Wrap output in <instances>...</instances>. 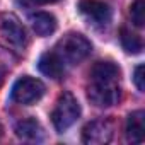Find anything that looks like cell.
Returning a JSON list of instances; mask_svg holds the SVG:
<instances>
[{"label":"cell","instance_id":"1","mask_svg":"<svg viewBox=\"0 0 145 145\" xmlns=\"http://www.w3.org/2000/svg\"><path fill=\"white\" fill-rule=\"evenodd\" d=\"M91 50H92L91 41L80 33L65 34L56 43V48H55L56 55L63 60V63H68V65H77L82 60H86L89 56Z\"/></svg>","mask_w":145,"mask_h":145},{"label":"cell","instance_id":"2","mask_svg":"<svg viewBox=\"0 0 145 145\" xmlns=\"http://www.w3.org/2000/svg\"><path fill=\"white\" fill-rule=\"evenodd\" d=\"M80 116V104L77 101V97L70 92H63L56 104H55V109L51 113V121H53V126L58 133L68 130L72 125H74Z\"/></svg>","mask_w":145,"mask_h":145},{"label":"cell","instance_id":"3","mask_svg":"<svg viewBox=\"0 0 145 145\" xmlns=\"http://www.w3.org/2000/svg\"><path fill=\"white\" fill-rule=\"evenodd\" d=\"M44 94V84L39 79L24 75L21 79L16 80V84L12 86V92H10V99L17 104H24V106H31L34 103H38Z\"/></svg>","mask_w":145,"mask_h":145},{"label":"cell","instance_id":"4","mask_svg":"<svg viewBox=\"0 0 145 145\" xmlns=\"http://www.w3.org/2000/svg\"><path fill=\"white\" fill-rule=\"evenodd\" d=\"M87 96H89V101L94 106L109 108V106H114L120 101L121 91H120L118 82H91Z\"/></svg>","mask_w":145,"mask_h":145},{"label":"cell","instance_id":"5","mask_svg":"<svg viewBox=\"0 0 145 145\" xmlns=\"http://www.w3.org/2000/svg\"><path fill=\"white\" fill-rule=\"evenodd\" d=\"M0 31L2 36L16 48L22 50L27 44V33L24 29V26L21 24V21L17 19V16L5 12L0 17Z\"/></svg>","mask_w":145,"mask_h":145},{"label":"cell","instance_id":"6","mask_svg":"<svg viewBox=\"0 0 145 145\" xmlns=\"http://www.w3.org/2000/svg\"><path fill=\"white\" fill-rule=\"evenodd\" d=\"M114 133V126L109 120H94L87 123L82 130V142L87 145H104L109 143Z\"/></svg>","mask_w":145,"mask_h":145},{"label":"cell","instance_id":"7","mask_svg":"<svg viewBox=\"0 0 145 145\" xmlns=\"http://www.w3.org/2000/svg\"><path fill=\"white\" fill-rule=\"evenodd\" d=\"M79 10L82 16H86L89 21L96 24H106L111 17V10L108 4L101 2V0H80Z\"/></svg>","mask_w":145,"mask_h":145},{"label":"cell","instance_id":"8","mask_svg":"<svg viewBox=\"0 0 145 145\" xmlns=\"http://www.w3.org/2000/svg\"><path fill=\"white\" fill-rule=\"evenodd\" d=\"M38 68L43 75H46L50 79H60L63 75L65 63L56 55V51H48V53L41 55V58L38 61Z\"/></svg>","mask_w":145,"mask_h":145},{"label":"cell","instance_id":"9","mask_svg":"<svg viewBox=\"0 0 145 145\" xmlns=\"http://www.w3.org/2000/svg\"><path fill=\"white\" fill-rule=\"evenodd\" d=\"M126 138L131 143H142L143 135H145V113L142 109L133 111L128 120H126V128H125Z\"/></svg>","mask_w":145,"mask_h":145},{"label":"cell","instance_id":"10","mask_svg":"<svg viewBox=\"0 0 145 145\" xmlns=\"http://www.w3.org/2000/svg\"><path fill=\"white\" fill-rule=\"evenodd\" d=\"M120 67L113 61H97L91 70V82H118Z\"/></svg>","mask_w":145,"mask_h":145},{"label":"cell","instance_id":"11","mask_svg":"<svg viewBox=\"0 0 145 145\" xmlns=\"http://www.w3.org/2000/svg\"><path fill=\"white\" fill-rule=\"evenodd\" d=\"M16 135L27 142H39V140H43L44 131H43V126L39 121H36L34 118H27L16 125Z\"/></svg>","mask_w":145,"mask_h":145},{"label":"cell","instance_id":"12","mask_svg":"<svg viewBox=\"0 0 145 145\" xmlns=\"http://www.w3.org/2000/svg\"><path fill=\"white\" fill-rule=\"evenodd\" d=\"M33 29L38 36H50L56 29V19L48 12H38L31 17Z\"/></svg>","mask_w":145,"mask_h":145},{"label":"cell","instance_id":"13","mask_svg":"<svg viewBox=\"0 0 145 145\" xmlns=\"http://www.w3.org/2000/svg\"><path fill=\"white\" fill-rule=\"evenodd\" d=\"M120 41H121L123 50H125L126 53H131V55L140 53V51H142V48H143L140 36H138V34H135V33H131V31H130V29H126V27H123V29L120 31Z\"/></svg>","mask_w":145,"mask_h":145},{"label":"cell","instance_id":"14","mask_svg":"<svg viewBox=\"0 0 145 145\" xmlns=\"http://www.w3.org/2000/svg\"><path fill=\"white\" fill-rule=\"evenodd\" d=\"M130 16H131V22L138 27L143 26L145 22V2L143 0H135L130 7Z\"/></svg>","mask_w":145,"mask_h":145},{"label":"cell","instance_id":"15","mask_svg":"<svg viewBox=\"0 0 145 145\" xmlns=\"http://www.w3.org/2000/svg\"><path fill=\"white\" fill-rule=\"evenodd\" d=\"M133 82H135V86L140 92L145 91V67L142 63L137 65L135 70H133Z\"/></svg>","mask_w":145,"mask_h":145},{"label":"cell","instance_id":"16","mask_svg":"<svg viewBox=\"0 0 145 145\" xmlns=\"http://www.w3.org/2000/svg\"><path fill=\"white\" fill-rule=\"evenodd\" d=\"M4 77H5V72L0 68V87H2V84H4Z\"/></svg>","mask_w":145,"mask_h":145},{"label":"cell","instance_id":"17","mask_svg":"<svg viewBox=\"0 0 145 145\" xmlns=\"http://www.w3.org/2000/svg\"><path fill=\"white\" fill-rule=\"evenodd\" d=\"M36 2H39V4H55L58 0H36Z\"/></svg>","mask_w":145,"mask_h":145},{"label":"cell","instance_id":"18","mask_svg":"<svg viewBox=\"0 0 145 145\" xmlns=\"http://www.w3.org/2000/svg\"><path fill=\"white\" fill-rule=\"evenodd\" d=\"M2 133H4V130H2V126H0V137H2Z\"/></svg>","mask_w":145,"mask_h":145}]
</instances>
